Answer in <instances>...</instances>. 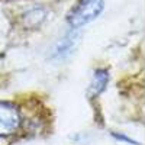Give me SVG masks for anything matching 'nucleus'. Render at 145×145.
<instances>
[{
	"instance_id": "nucleus-1",
	"label": "nucleus",
	"mask_w": 145,
	"mask_h": 145,
	"mask_svg": "<svg viewBox=\"0 0 145 145\" xmlns=\"http://www.w3.org/2000/svg\"><path fill=\"white\" fill-rule=\"evenodd\" d=\"M103 9V0H81L70 13L68 22L72 28H80L96 19Z\"/></svg>"
},
{
	"instance_id": "nucleus-2",
	"label": "nucleus",
	"mask_w": 145,
	"mask_h": 145,
	"mask_svg": "<svg viewBox=\"0 0 145 145\" xmlns=\"http://www.w3.org/2000/svg\"><path fill=\"white\" fill-rule=\"evenodd\" d=\"M22 125V116L18 107L7 102H0V138L10 137Z\"/></svg>"
},
{
	"instance_id": "nucleus-3",
	"label": "nucleus",
	"mask_w": 145,
	"mask_h": 145,
	"mask_svg": "<svg viewBox=\"0 0 145 145\" xmlns=\"http://www.w3.org/2000/svg\"><path fill=\"white\" fill-rule=\"evenodd\" d=\"M107 72L105 70H100L96 72V76L93 78V83H91V87H90V94L91 96H97L99 93H102L107 84Z\"/></svg>"
}]
</instances>
